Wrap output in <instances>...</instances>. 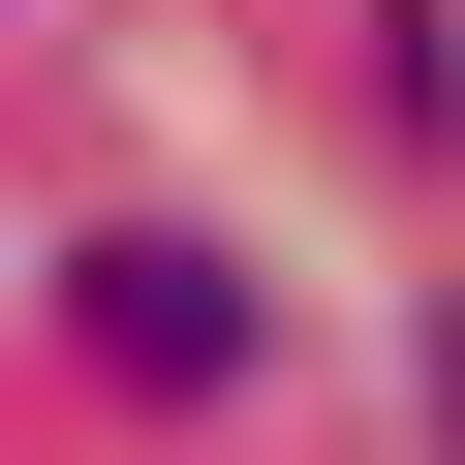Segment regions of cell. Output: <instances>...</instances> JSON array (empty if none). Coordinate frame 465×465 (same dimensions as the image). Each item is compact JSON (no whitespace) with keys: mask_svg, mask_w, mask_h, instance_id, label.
<instances>
[{"mask_svg":"<svg viewBox=\"0 0 465 465\" xmlns=\"http://www.w3.org/2000/svg\"><path fill=\"white\" fill-rule=\"evenodd\" d=\"M63 341H94L124 403H217L280 311H249V249H186V217H94V249H63Z\"/></svg>","mask_w":465,"mask_h":465,"instance_id":"6da1fadb","label":"cell"},{"mask_svg":"<svg viewBox=\"0 0 465 465\" xmlns=\"http://www.w3.org/2000/svg\"><path fill=\"white\" fill-rule=\"evenodd\" d=\"M372 124H403V155H465V0H372Z\"/></svg>","mask_w":465,"mask_h":465,"instance_id":"7a4b0ae2","label":"cell"},{"mask_svg":"<svg viewBox=\"0 0 465 465\" xmlns=\"http://www.w3.org/2000/svg\"><path fill=\"white\" fill-rule=\"evenodd\" d=\"M403 372H434V465H465V311H434V341H403Z\"/></svg>","mask_w":465,"mask_h":465,"instance_id":"3957f363","label":"cell"}]
</instances>
